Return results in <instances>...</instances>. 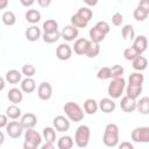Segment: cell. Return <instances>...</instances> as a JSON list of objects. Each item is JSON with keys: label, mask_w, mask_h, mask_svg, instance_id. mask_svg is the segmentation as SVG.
Wrapping results in <instances>:
<instances>
[{"label": "cell", "mask_w": 149, "mask_h": 149, "mask_svg": "<svg viewBox=\"0 0 149 149\" xmlns=\"http://www.w3.org/2000/svg\"><path fill=\"white\" fill-rule=\"evenodd\" d=\"M100 52V45L99 43L97 42H93V41H88V44H87V48H86V51H85V56L88 57V58H94L99 55Z\"/></svg>", "instance_id": "obj_20"}, {"label": "cell", "mask_w": 149, "mask_h": 149, "mask_svg": "<svg viewBox=\"0 0 149 149\" xmlns=\"http://www.w3.org/2000/svg\"><path fill=\"white\" fill-rule=\"evenodd\" d=\"M21 78H22V73L19 71V70H15V69H12V70H8L6 72V81H8L9 84H17L21 81Z\"/></svg>", "instance_id": "obj_23"}, {"label": "cell", "mask_w": 149, "mask_h": 149, "mask_svg": "<svg viewBox=\"0 0 149 149\" xmlns=\"http://www.w3.org/2000/svg\"><path fill=\"white\" fill-rule=\"evenodd\" d=\"M137 7L149 13V0H140V2H139V5H137Z\"/></svg>", "instance_id": "obj_45"}, {"label": "cell", "mask_w": 149, "mask_h": 149, "mask_svg": "<svg viewBox=\"0 0 149 149\" xmlns=\"http://www.w3.org/2000/svg\"><path fill=\"white\" fill-rule=\"evenodd\" d=\"M132 140L137 143L149 142V127H136L132 130Z\"/></svg>", "instance_id": "obj_6"}, {"label": "cell", "mask_w": 149, "mask_h": 149, "mask_svg": "<svg viewBox=\"0 0 149 149\" xmlns=\"http://www.w3.org/2000/svg\"><path fill=\"white\" fill-rule=\"evenodd\" d=\"M132 63H133V69L135 70V71H143V70H146L147 69V65H148V61H147V58L144 57V56H142V55H139V56H136L133 61H132Z\"/></svg>", "instance_id": "obj_22"}, {"label": "cell", "mask_w": 149, "mask_h": 149, "mask_svg": "<svg viewBox=\"0 0 149 149\" xmlns=\"http://www.w3.org/2000/svg\"><path fill=\"white\" fill-rule=\"evenodd\" d=\"M126 87V80L122 77H118V78H112V81L108 85L107 88V93L109 95V98L112 99H119L121 98V94L123 93Z\"/></svg>", "instance_id": "obj_3"}, {"label": "cell", "mask_w": 149, "mask_h": 149, "mask_svg": "<svg viewBox=\"0 0 149 149\" xmlns=\"http://www.w3.org/2000/svg\"><path fill=\"white\" fill-rule=\"evenodd\" d=\"M26 20L31 23V24H36L40 22L41 20V13L37 10V9H28L26 12Z\"/></svg>", "instance_id": "obj_28"}, {"label": "cell", "mask_w": 149, "mask_h": 149, "mask_svg": "<svg viewBox=\"0 0 149 149\" xmlns=\"http://www.w3.org/2000/svg\"><path fill=\"white\" fill-rule=\"evenodd\" d=\"M20 2H21V5L24 6V7H30V6L34 5L35 0H20Z\"/></svg>", "instance_id": "obj_49"}, {"label": "cell", "mask_w": 149, "mask_h": 149, "mask_svg": "<svg viewBox=\"0 0 149 149\" xmlns=\"http://www.w3.org/2000/svg\"><path fill=\"white\" fill-rule=\"evenodd\" d=\"M95 27H97L99 30H101L105 35H107V34L111 31V27H109V24H108L106 21H98V22L95 23Z\"/></svg>", "instance_id": "obj_44"}, {"label": "cell", "mask_w": 149, "mask_h": 149, "mask_svg": "<svg viewBox=\"0 0 149 149\" xmlns=\"http://www.w3.org/2000/svg\"><path fill=\"white\" fill-rule=\"evenodd\" d=\"M140 54L133 48V47H128L123 50V57L127 59V61H133L136 56H139Z\"/></svg>", "instance_id": "obj_40"}, {"label": "cell", "mask_w": 149, "mask_h": 149, "mask_svg": "<svg viewBox=\"0 0 149 149\" xmlns=\"http://www.w3.org/2000/svg\"><path fill=\"white\" fill-rule=\"evenodd\" d=\"M148 15H149L148 12H146V10L139 8V7H136V8L134 9V13H133V16H134V19H135L136 21H144V20L148 17Z\"/></svg>", "instance_id": "obj_39"}, {"label": "cell", "mask_w": 149, "mask_h": 149, "mask_svg": "<svg viewBox=\"0 0 149 149\" xmlns=\"http://www.w3.org/2000/svg\"><path fill=\"white\" fill-rule=\"evenodd\" d=\"M98 109H99L98 102L94 99L88 98L84 101V113H86L88 115H92V114H95Z\"/></svg>", "instance_id": "obj_24"}, {"label": "cell", "mask_w": 149, "mask_h": 149, "mask_svg": "<svg viewBox=\"0 0 149 149\" xmlns=\"http://www.w3.org/2000/svg\"><path fill=\"white\" fill-rule=\"evenodd\" d=\"M8 6V0H0V9H5Z\"/></svg>", "instance_id": "obj_52"}, {"label": "cell", "mask_w": 149, "mask_h": 149, "mask_svg": "<svg viewBox=\"0 0 149 149\" xmlns=\"http://www.w3.org/2000/svg\"><path fill=\"white\" fill-rule=\"evenodd\" d=\"M8 123V118L6 114H0V129L1 128H6Z\"/></svg>", "instance_id": "obj_46"}, {"label": "cell", "mask_w": 149, "mask_h": 149, "mask_svg": "<svg viewBox=\"0 0 149 149\" xmlns=\"http://www.w3.org/2000/svg\"><path fill=\"white\" fill-rule=\"evenodd\" d=\"M3 142H5V134L0 130V146H2Z\"/></svg>", "instance_id": "obj_54"}, {"label": "cell", "mask_w": 149, "mask_h": 149, "mask_svg": "<svg viewBox=\"0 0 149 149\" xmlns=\"http://www.w3.org/2000/svg\"><path fill=\"white\" fill-rule=\"evenodd\" d=\"M36 90V83L31 77H26L21 80V91L24 93H33Z\"/></svg>", "instance_id": "obj_19"}, {"label": "cell", "mask_w": 149, "mask_h": 149, "mask_svg": "<svg viewBox=\"0 0 149 149\" xmlns=\"http://www.w3.org/2000/svg\"><path fill=\"white\" fill-rule=\"evenodd\" d=\"M7 98H8V100H9L10 102L17 105V104H20V102L22 101V99H23V93H22V91L19 90L17 87H13V88H10V90L8 91Z\"/></svg>", "instance_id": "obj_18"}, {"label": "cell", "mask_w": 149, "mask_h": 149, "mask_svg": "<svg viewBox=\"0 0 149 149\" xmlns=\"http://www.w3.org/2000/svg\"><path fill=\"white\" fill-rule=\"evenodd\" d=\"M87 6H91V7H93V6H95L97 3H98V0H83Z\"/></svg>", "instance_id": "obj_51"}, {"label": "cell", "mask_w": 149, "mask_h": 149, "mask_svg": "<svg viewBox=\"0 0 149 149\" xmlns=\"http://www.w3.org/2000/svg\"><path fill=\"white\" fill-rule=\"evenodd\" d=\"M120 107L126 113H132L136 109V99H133L128 95H123L120 101Z\"/></svg>", "instance_id": "obj_12"}, {"label": "cell", "mask_w": 149, "mask_h": 149, "mask_svg": "<svg viewBox=\"0 0 149 149\" xmlns=\"http://www.w3.org/2000/svg\"><path fill=\"white\" fill-rule=\"evenodd\" d=\"M5 85H6V79H3L2 77H0V91H2L5 88Z\"/></svg>", "instance_id": "obj_53"}, {"label": "cell", "mask_w": 149, "mask_h": 149, "mask_svg": "<svg viewBox=\"0 0 149 149\" xmlns=\"http://www.w3.org/2000/svg\"><path fill=\"white\" fill-rule=\"evenodd\" d=\"M76 14H78L80 17H83V19L86 20L87 22H90V20H91L92 16H93V12H92V9H90L88 7H80Z\"/></svg>", "instance_id": "obj_37"}, {"label": "cell", "mask_w": 149, "mask_h": 149, "mask_svg": "<svg viewBox=\"0 0 149 149\" xmlns=\"http://www.w3.org/2000/svg\"><path fill=\"white\" fill-rule=\"evenodd\" d=\"M97 77H98V79H101V80L111 79V68H108V66L100 68L97 73Z\"/></svg>", "instance_id": "obj_38"}, {"label": "cell", "mask_w": 149, "mask_h": 149, "mask_svg": "<svg viewBox=\"0 0 149 149\" xmlns=\"http://www.w3.org/2000/svg\"><path fill=\"white\" fill-rule=\"evenodd\" d=\"M40 147H41L42 149H54V147H55V146H54V143H52V142H47V141H45V143H44V144H42V143H41V146H40Z\"/></svg>", "instance_id": "obj_50"}, {"label": "cell", "mask_w": 149, "mask_h": 149, "mask_svg": "<svg viewBox=\"0 0 149 149\" xmlns=\"http://www.w3.org/2000/svg\"><path fill=\"white\" fill-rule=\"evenodd\" d=\"M121 35L125 41H133L135 37V30L132 24H125L121 29Z\"/></svg>", "instance_id": "obj_30"}, {"label": "cell", "mask_w": 149, "mask_h": 149, "mask_svg": "<svg viewBox=\"0 0 149 149\" xmlns=\"http://www.w3.org/2000/svg\"><path fill=\"white\" fill-rule=\"evenodd\" d=\"M125 72V69L121 65H113L111 68V78H118V77H122Z\"/></svg>", "instance_id": "obj_42"}, {"label": "cell", "mask_w": 149, "mask_h": 149, "mask_svg": "<svg viewBox=\"0 0 149 149\" xmlns=\"http://www.w3.org/2000/svg\"><path fill=\"white\" fill-rule=\"evenodd\" d=\"M42 29H43V33H54L58 30V23L54 19H48L43 22Z\"/></svg>", "instance_id": "obj_31"}, {"label": "cell", "mask_w": 149, "mask_h": 149, "mask_svg": "<svg viewBox=\"0 0 149 149\" xmlns=\"http://www.w3.org/2000/svg\"><path fill=\"white\" fill-rule=\"evenodd\" d=\"M42 136H43L44 141L55 143V141H56V130H55V128L54 127H45V128H43Z\"/></svg>", "instance_id": "obj_32"}, {"label": "cell", "mask_w": 149, "mask_h": 149, "mask_svg": "<svg viewBox=\"0 0 149 149\" xmlns=\"http://www.w3.org/2000/svg\"><path fill=\"white\" fill-rule=\"evenodd\" d=\"M70 21H71V24L74 26L76 28H85L88 24V22L86 20H84L83 17H80L78 14H73L71 16Z\"/></svg>", "instance_id": "obj_36"}, {"label": "cell", "mask_w": 149, "mask_h": 149, "mask_svg": "<svg viewBox=\"0 0 149 149\" xmlns=\"http://www.w3.org/2000/svg\"><path fill=\"white\" fill-rule=\"evenodd\" d=\"M88 35H90V40H91V41H93V42H97V43H100V42H101V41H104V40H105V37H106V35H105L101 30H99L95 26H94V27H92V28L90 29Z\"/></svg>", "instance_id": "obj_27"}, {"label": "cell", "mask_w": 149, "mask_h": 149, "mask_svg": "<svg viewBox=\"0 0 149 149\" xmlns=\"http://www.w3.org/2000/svg\"><path fill=\"white\" fill-rule=\"evenodd\" d=\"M24 36H26V38H27L28 41H30V42H35V41H37V40L42 36L41 28H38L37 26L33 24V26H30V27H28V28L26 29V31H24Z\"/></svg>", "instance_id": "obj_16"}, {"label": "cell", "mask_w": 149, "mask_h": 149, "mask_svg": "<svg viewBox=\"0 0 149 149\" xmlns=\"http://www.w3.org/2000/svg\"><path fill=\"white\" fill-rule=\"evenodd\" d=\"M122 22H123V15H122L121 13L116 12V13H114V14L112 15V24H113V26L120 27V26L122 24Z\"/></svg>", "instance_id": "obj_43"}, {"label": "cell", "mask_w": 149, "mask_h": 149, "mask_svg": "<svg viewBox=\"0 0 149 149\" xmlns=\"http://www.w3.org/2000/svg\"><path fill=\"white\" fill-rule=\"evenodd\" d=\"M37 95L41 100H49L52 97V86L48 81H42L37 87Z\"/></svg>", "instance_id": "obj_10"}, {"label": "cell", "mask_w": 149, "mask_h": 149, "mask_svg": "<svg viewBox=\"0 0 149 149\" xmlns=\"http://www.w3.org/2000/svg\"><path fill=\"white\" fill-rule=\"evenodd\" d=\"M78 35H79L78 28H76V27L72 26V24L65 26V27L63 28V30L61 31V37L64 38V40L68 41V42H71V41L77 40Z\"/></svg>", "instance_id": "obj_9"}, {"label": "cell", "mask_w": 149, "mask_h": 149, "mask_svg": "<svg viewBox=\"0 0 149 149\" xmlns=\"http://www.w3.org/2000/svg\"><path fill=\"white\" fill-rule=\"evenodd\" d=\"M41 37L43 38V41L45 43H55L61 38V33L58 30H56L54 33H42Z\"/></svg>", "instance_id": "obj_34"}, {"label": "cell", "mask_w": 149, "mask_h": 149, "mask_svg": "<svg viewBox=\"0 0 149 149\" xmlns=\"http://www.w3.org/2000/svg\"><path fill=\"white\" fill-rule=\"evenodd\" d=\"M20 123L24 129L28 128H34L37 123V118L34 113H26L20 116Z\"/></svg>", "instance_id": "obj_14"}, {"label": "cell", "mask_w": 149, "mask_h": 149, "mask_svg": "<svg viewBox=\"0 0 149 149\" xmlns=\"http://www.w3.org/2000/svg\"><path fill=\"white\" fill-rule=\"evenodd\" d=\"M1 20H2L3 24H6V26H14L16 22V16L12 10H6L2 13Z\"/></svg>", "instance_id": "obj_33"}, {"label": "cell", "mask_w": 149, "mask_h": 149, "mask_svg": "<svg viewBox=\"0 0 149 149\" xmlns=\"http://www.w3.org/2000/svg\"><path fill=\"white\" fill-rule=\"evenodd\" d=\"M102 142L106 147H116L119 144V127L115 123H108L105 127Z\"/></svg>", "instance_id": "obj_1"}, {"label": "cell", "mask_w": 149, "mask_h": 149, "mask_svg": "<svg viewBox=\"0 0 149 149\" xmlns=\"http://www.w3.org/2000/svg\"><path fill=\"white\" fill-rule=\"evenodd\" d=\"M23 127L20 123V121H8L6 126V133L12 139H19L23 133Z\"/></svg>", "instance_id": "obj_7"}, {"label": "cell", "mask_w": 149, "mask_h": 149, "mask_svg": "<svg viewBox=\"0 0 149 149\" xmlns=\"http://www.w3.org/2000/svg\"><path fill=\"white\" fill-rule=\"evenodd\" d=\"M140 55H142L146 50H147V47H148V40L144 35H139L136 37H134L133 40V45H132Z\"/></svg>", "instance_id": "obj_13"}, {"label": "cell", "mask_w": 149, "mask_h": 149, "mask_svg": "<svg viewBox=\"0 0 149 149\" xmlns=\"http://www.w3.org/2000/svg\"><path fill=\"white\" fill-rule=\"evenodd\" d=\"M42 143V135L34 130L33 128H28L24 133V142L23 148L24 149H36Z\"/></svg>", "instance_id": "obj_5"}, {"label": "cell", "mask_w": 149, "mask_h": 149, "mask_svg": "<svg viewBox=\"0 0 149 149\" xmlns=\"http://www.w3.org/2000/svg\"><path fill=\"white\" fill-rule=\"evenodd\" d=\"M21 73L24 74L26 77H33L35 73H36V69L34 65L31 64H24L22 68H21Z\"/></svg>", "instance_id": "obj_41"}, {"label": "cell", "mask_w": 149, "mask_h": 149, "mask_svg": "<svg viewBox=\"0 0 149 149\" xmlns=\"http://www.w3.org/2000/svg\"><path fill=\"white\" fill-rule=\"evenodd\" d=\"M56 56L61 61H68L72 56V48L68 43H62L56 49Z\"/></svg>", "instance_id": "obj_11"}, {"label": "cell", "mask_w": 149, "mask_h": 149, "mask_svg": "<svg viewBox=\"0 0 149 149\" xmlns=\"http://www.w3.org/2000/svg\"><path fill=\"white\" fill-rule=\"evenodd\" d=\"M74 144V141L71 136L69 135H64V136H61L59 140L57 141V147L59 149H71Z\"/></svg>", "instance_id": "obj_26"}, {"label": "cell", "mask_w": 149, "mask_h": 149, "mask_svg": "<svg viewBox=\"0 0 149 149\" xmlns=\"http://www.w3.org/2000/svg\"><path fill=\"white\" fill-rule=\"evenodd\" d=\"M98 107L104 113H112L115 109L116 104H115L114 99H112V98H102L98 102Z\"/></svg>", "instance_id": "obj_15"}, {"label": "cell", "mask_w": 149, "mask_h": 149, "mask_svg": "<svg viewBox=\"0 0 149 149\" xmlns=\"http://www.w3.org/2000/svg\"><path fill=\"white\" fill-rule=\"evenodd\" d=\"M91 137V129L86 125H80L74 133V143L79 148H85L88 146Z\"/></svg>", "instance_id": "obj_4"}, {"label": "cell", "mask_w": 149, "mask_h": 149, "mask_svg": "<svg viewBox=\"0 0 149 149\" xmlns=\"http://www.w3.org/2000/svg\"><path fill=\"white\" fill-rule=\"evenodd\" d=\"M136 109L141 114L147 115L149 113V98L148 97H142L139 101H136Z\"/></svg>", "instance_id": "obj_29"}, {"label": "cell", "mask_w": 149, "mask_h": 149, "mask_svg": "<svg viewBox=\"0 0 149 149\" xmlns=\"http://www.w3.org/2000/svg\"><path fill=\"white\" fill-rule=\"evenodd\" d=\"M126 95L133 98V99H137L140 97V94L142 93V85H135V84H128L126 87Z\"/></svg>", "instance_id": "obj_21"}, {"label": "cell", "mask_w": 149, "mask_h": 149, "mask_svg": "<svg viewBox=\"0 0 149 149\" xmlns=\"http://www.w3.org/2000/svg\"><path fill=\"white\" fill-rule=\"evenodd\" d=\"M66 118L70 121L73 122H79L84 119V109L74 101H68L65 102L64 107H63Z\"/></svg>", "instance_id": "obj_2"}, {"label": "cell", "mask_w": 149, "mask_h": 149, "mask_svg": "<svg viewBox=\"0 0 149 149\" xmlns=\"http://www.w3.org/2000/svg\"><path fill=\"white\" fill-rule=\"evenodd\" d=\"M144 81V76L140 72V71H136V72H133L129 78H128V84H135V85H142Z\"/></svg>", "instance_id": "obj_35"}, {"label": "cell", "mask_w": 149, "mask_h": 149, "mask_svg": "<svg viewBox=\"0 0 149 149\" xmlns=\"http://www.w3.org/2000/svg\"><path fill=\"white\" fill-rule=\"evenodd\" d=\"M21 108L13 104V105H9L7 108H6V115L8 119H12V120H17L20 116H21Z\"/></svg>", "instance_id": "obj_25"}, {"label": "cell", "mask_w": 149, "mask_h": 149, "mask_svg": "<svg viewBox=\"0 0 149 149\" xmlns=\"http://www.w3.org/2000/svg\"><path fill=\"white\" fill-rule=\"evenodd\" d=\"M88 41L87 38H77L74 40V44L72 47V51H74V54L81 56V55H85V51H86V48H87V44H88Z\"/></svg>", "instance_id": "obj_17"}, {"label": "cell", "mask_w": 149, "mask_h": 149, "mask_svg": "<svg viewBox=\"0 0 149 149\" xmlns=\"http://www.w3.org/2000/svg\"><path fill=\"white\" fill-rule=\"evenodd\" d=\"M52 125H54L55 130L64 133V132H68L70 128V120L64 115H57L54 118Z\"/></svg>", "instance_id": "obj_8"}, {"label": "cell", "mask_w": 149, "mask_h": 149, "mask_svg": "<svg viewBox=\"0 0 149 149\" xmlns=\"http://www.w3.org/2000/svg\"><path fill=\"white\" fill-rule=\"evenodd\" d=\"M119 148H120V149H134L133 144H132L130 142H127V141L120 143V144H119Z\"/></svg>", "instance_id": "obj_47"}, {"label": "cell", "mask_w": 149, "mask_h": 149, "mask_svg": "<svg viewBox=\"0 0 149 149\" xmlns=\"http://www.w3.org/2000/svg\"><path fill=\"white\" fill-rule=\"evenodd\" d=\"M37 3H38L40 7H42V8H47V7L50 6L51 0H37Z\"/></svg>", "instance_id": "obj_48"}]
</instances>
